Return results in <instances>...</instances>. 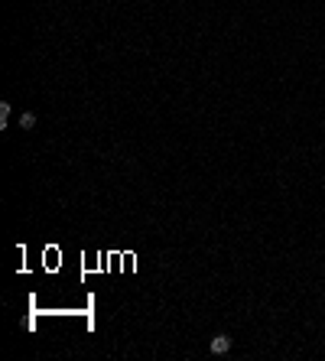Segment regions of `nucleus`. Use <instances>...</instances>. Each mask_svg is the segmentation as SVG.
Here are the masks:
<instances>
[{
	"instance_id": "obj_1",
	"label": "nucleus",
	"mask_w": 325,
	"mask_h": 361,
	"mask_svg": "<svg viewBox=\"0 0 325 361\" xmlns=\"http://www.w3.org/2000/svg\"><path fill=\"white\" fill-rule=\"evenodd\" d=\"M231 351V339L228 335H215L212 339V355H228Z\"/></svg>"
},
{
	"instance_id": "obj_2",
	"label": "nucleus",
	"mask_w": 325,
	"mask_h": 361,
	"mask_svg": "<svg viewBox=\"0 0 325 361\" xmlns=\"http://www.w3.org/2000/svg\"><path fill=\"white\" fill-rule=\"evenodd\" d=\"M20 127H23V130H33V127H36V114H33V111H23V114H20Z\"/></svg>"
},
{
	"instance_id": "obj_3",
	"label": "nucleus",
	"mask_w": 325,
	"mask_h": 361,
	"mask_svg": "<svg viewBox=\"0 0 325 361\" xmlns=\"http://www.w3.org/2000/svg\"><path fill=\"white\" fill-rule=\"evenodd\" d=\"M7 117H10V104H0V127H7Z\"/></svg>"
}]
</instances>
